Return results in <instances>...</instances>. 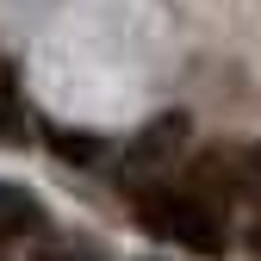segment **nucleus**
<instances>
[{
	"label": "nucleus",
	"instance_id": "7",
	"mask_svg": "<svg viewBox=\"0 0 261 261\" xmlns=\"http://www.w3.org/2000/svg\"><path fill=\"white\" fill-rule=\"evenodd\" d=\"M255 249H261V230H255Z\"/></svg>",
	"mask_w": 261,
	"mask_h": 261
},
{
	"label": "nucleus",
	"instance_id": "3",
	"mask_svg": "<svg viewBox=\"0 0 261 261\" xmlns=\"http://www.w3.org/2000/svg\"><path fill=\"white\" fill-rule=\"evenodd\" d=\"M38 237H44V205H38V193L0 180V261H13L25 243H38Z\"/></svg>",
	"mask_w": 261,
	"mask_h": 261
},
{
	"label": "nucleus",
	"instance_id": "2",
	"mask_svg": "<svg viewBox=\"0 0 261 261\" xmlns=\"http://www.w3.org/2000/svg\"><path fill=\"white\" fill-rule=\"evenodd\" d=\"M180 137H187V118H180V112H168V118H155V124L143 130V137L124 149V174H130V187H137V193L162 180V168L174 162Z\"/></svg>",
	"mask_w": 261,
	"mask_h": 261
},
{
	"label": "nucleus",
	"instance_id": "6",
	"mask_svg": "<svg viewBox=\"0 0 261 261\" xmlns=\"http://www.w3.org/2000/svg\"><path fill=\"white\" fill-rule=\"evenodd\" d=\"M243 168H249V193H255V199H261V143L249 149V162H243Z\"/></svg>",
	"mask_w": 261,
	"mask_h": 261
},
{
	"label": "nucleus",
	"instance_id": "1",
	"mask_svg": "<svg viewBox=\"0 0 261 261\" xmlns=\"http://www.w3.org/2000/svg\"><path fill=\"white\" fill-rule=\"evenodd\" d=\"M137 218L162 243H180L193 255H224V212L212 199H199L193 187H168V180L143 187L137 193Z\"/></svg>",
	"mask_w": 261,
	"mask_h": 261
},
{
	"label": "nucleus",
	"instance_id": "5",
	"mask_svg": "<svg viewBox=\"0 0 261 261\" xmlns=\"http://www.w3.org/2000/svg\"><path fill=\"white\" fill-rule=\"evenodd\" d=\"M50 143L62 162H93L100 155V137H87V130H50Z\"/></svg>",
	"mask_w": 261,
	"mask_h": 261
},
{
	"label": "nucleus",
	"instance_id": "4",
	"mask_svg": "<svg viewBox=\"0 0 261 261\" xmlns=\"http://www.w3.org/2000/svg\"><path fill=\"white\" fill-rule=\"evenodd\" d=\"M31 143V112H25V87L19 69L0 56V149H25Z\"/></svg>",
	"mask_w": 261,
	"mask_h": 261
}]
</instances>
